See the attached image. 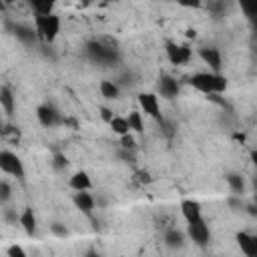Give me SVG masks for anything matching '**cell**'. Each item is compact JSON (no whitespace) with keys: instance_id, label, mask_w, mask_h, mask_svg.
<instances>
[{"instance_id":"34","label":"cell","mask_w":257,"mask_h":257,"mask_svg":"<svg viewBox=\"0 0 257 257\" xmlns=\"http://www.w3.org/2000/svg\"><path fill=\"white\" fill-rule=\"evenodd\" d=\"M6 253H8V257H26V251L20 245H10L6 249Z\"/></svg>"},{"instance_id":"15","label":"cell","mask_w":257,"mask_h":257,"mask_svg":"<svg viewBox=\"0 0 257 257\" xmlns=\"http://www.w3.org/2000/svg\"><path fill=\"white\" fill-rule=\"evenodd\" d=\"M0 106H2V110H4V114H6L8 118L14 116V110H16V96H14L12 88L6 86V84L0 88Z\"/></svg>"},{"instance_id":"14","label":"cell","mask_w":257,"mask_h":257,"mask_svg":"<svg viewBox=\"0 0 257 257\" xmlns=\"http://www.w3.org/2000/svg\"><path fill=\"white\" fill-rule=\"evenodd\" d=\"M72 203L76 209H80V213H84L86 217H92V211H94V197L86 191H76L74 197H72Z\"/></svg>"},{"instance_id":"40","label":"cell","mask_w":257,"mask_h":257,"mask_svg":"<svg viewBox=\"0 0 257 257\" xmlns=\"http://www.w3.org/2000/svg\"><path fill=\"white\" fill-rule=\"evenodd\" d=\"M251 187H253V193H257V175L251 179Z\"/></svg>"},{"instance_id":"1","label":"cell","mask_w":257,"mask_h":257,"mask_svg":"<svg viewBox=\"0 0 257 257\" xmlns=\"http://www.w3.org/2000/svg\"><path fill=\"white\" fill-rule=\"evenodd\" d=\"M187 82L197 88L199 92H203L205 96L207 94H213V92H219L223 94L227 90V78L221 74V72H195L187 78Z\"/></svg>"},{"instance_id":"39","label":"cell","mask_w":257,"mask_h":257,"mask_svg":"<svg viewBox=\"0 0 257 257\" xmlns=\"http://www.w3.org/2000/svg\"><path fill=\"white\" fill-rule=\"evenodd\" d=\"M249 157H251V163L257 167V149H253V151L249 153Z\"/></svg>"},{"instance_id":"43","label":"cell","mask_w":257,"mask_h":257,"mask_svg":"<svg viewBox=\"0 0 257 257\" xmlns=\"http://www.w3.org/2000/svg\"><path fill=\"white\" fill-rule=\"evenodd\" d=\"M253 203H257V193H253Z\"/></svg>"},{"instance_id":"5","label":"cell","mask_w":257,"mask_h":257,"mask_svg":"<svg viewBox=\"0 0 257 257\" xmlns=\"http://www.w3.org/2000/svg\"><path fill=\"white\" fill-rule=\"evenodd\" d=\"M165 52H167L169 62L175 64V66L187 64V62L191 60V56H193V50H191L187 44H177V42H173V40H167V42H165Z\"/></svg>"},{"instance_id":"12","label":"cell","mask_w":257,"mask_h":257,"mask_svg":"<svg viewBox=\"0 0 257 257\" xmlns=\"http://www.w3.org/2000/svg\"><path fill=\"white\" fill-rule=\"evenodd\" d=\"M181 215L187 223H195L203 219V211H201V203L193 201V199H183L181 201Z\"/></svg>"},{"instance_id":"44","label":"cell","mask_w":257,"mask_h":257,"mask_svg":"<svg viewBox=\"0 0 257 257\" xmlns=\"http://www.w3.org/2000/svg\"><path fill=\"white\" fill-rule=\"evenodd\" d=\"M104 2H116V0H104Z\"/></svg>"},{"instance_id":"11","label":"cell","mask_w":257,"mask_h":257,"mask_svg":"<svg viewBox=\"0 0 257 257\" xmlns=\"http://www.w3.org/2000/svg\"><path fill=\"white\" fill-rule=\"evenodd\" d=\"M235 241L239 245V249L247 255V257H257V235L247 233V231H239L235 235Z\"/></svg>"},{"instance_id":"31","label":"cell","mask_w":257,"mask_h":257,"mask_svg":"<svg viewBox=\"0 0 257 257\" xmlns=\"http://www.w3.org/2000/svg\"><path fill=\"white\" fill-rule=\"evenodd\" d=\"M227 205H229L231 209H235V211H237V209H245V205H243V201H241V195H235V193H233V197L227 199Z\"/></svg>"},{"instance_id":"16","label":"cell","mask_w":257,"mask_h":257,"mask_svg":"<svg viewBox=\"0 0 257 257\" xmlns=\"http://www.w3.org/2000/svg\"><path fill=\"white\" fill-rule=\"evenodd\" d=\"M163 241H165V245H167L169 249H183L185 243H187V237H185V233H183L181 229L171 227V229L165 233Z\"/></svg>"},{"instance_id":"29","label":"cell","mask_w":257,"mask_h":257,"mask_svg":"<svg viewBox=\"0 0 257 257\" xmlns=\"http://www.w3.org/2000/svg\"><path fill=\"white\" fill-rule=\"evenodd\" d=\"M120 147H122V149H131V151H135V149H137V141H135V137H133L131 133L122 135V137H120Z\"/></svg>"},{"instance_id":"8","label":"cell","mask_w":257,"mask_h":257,"mask_svg":"<svg viewBox=\"0 0 257 257\" xmlns=\"http://www.w3.org/2000/svg\"><path fill=\"white\" fill-rule=\"evenodd\" d=\"M187 237H189L195 245L207 247L209 241H211V229H209V225L205 223V219L195 221V223H187Z\"/></svg>"},{"instance_id":"10","label":"cell","mask_w":257,"mask_h":257,"mask_svg":"<svg viewBox=\"0 0 257 257\" xmlns=\"http://www.w3.org/2000/svg\"><path fill=\"white\" fill-rule=\"evenodd\" d=\"M199 58H201L213 72H221V68H223V58H221L219 48H215V46H203V48H199Z\"/></svg>"},{"instance_id":"7","label":"cell","mask_w":257,"mask_h":257,"mask_svg":"<svg viewBox=\"0 0 257 257\" xmlns=\"http://www.w3.org/2000/svg\"><path fill=\"white\" fill-rule=\"evenodd\" d=\"M137 100H139V106H141V110L147 114V116H151L153 120H163L165 116H163V112H161V104H159V96L155 94V92H141L139 96H137Z\"/></svg>"},{"instance_id":"21","label":"cell","mask_w":257,"mask_h":257,"mask_svg":"<svg viewBox=\"0 0 257 257\" xmlns=\"http://www.w3.org/2000/svg\"><path fill=\"white\" fill-rule=\"evenodd\" d=\"M247 20L257 28V0H237Z\"/></svg>"},{"instance_id":"4","label":"cell","mask_w":257,"mask_h":257,"mask_svg":"<svg viewBox=\"0 0 257 257\" xmlns=\"http://www.w3.org/2000/svg\"><path fill=\"white\" fill-rule=\"evenodd\" d=\"M0 169H2V173L16 177L18 181H24L26 171H24V165H22V161H20V157H18L16 153H12V151H2V153H0Z\"/></svg>"},{"instance_id":"19","label":"cell","mask_w":257,"mask_h":257,"mask_svg":"<svg viewBox=\"0 0 257 257\" xmlns=\"http://www.w3.org/2000/svg\"><path fill=\"white\" fill-rule=\"evenodd\" d=\"M98 90H100V94H102L106 100H116V98L120 96V86L116 84V80L102 78L100 84H98Z\"/></svg>"},{"instance_id":"6","label":"cell","mask_w":257,"mask_h":257,"mask_svg":"<svg viewBox=\"0 0 257 257\" xmlns=\"http://www.w3.org/2000/svg\"><path fill=\"white\" fill-rule=\"evenodd\" d=\"M36 116H38V122L46 128H52V126H58V124H64V116L60 114V110L50 104V102H44L36 108Z\"/></svg>"},{"instance_id":"24","label":"cell","mask_w":257,"mask_h":257,"mask_svg":"<svg viewBox=\"0 0 257 257\" xmlns=\"http://www.w3.org/2000/svg\"><path fill=\"white\" fill-rule=\"evenodd\" d=\"M126 118H128V126H131V133H137V135H141V133L145 131V122H143V114H141L139 110H131Z\"/></svg>"},{"instance_id":"17","label":"cell","mask_w":257,"mask_h":257,"mask_svg":"<svg viewBox=\"0 0 257 257\" xmlns=\"http://www.w3.org/2000/svg\"><path fill=\"white\" fill-rule=\"evenodd\" d=\"M68 185H70L72 191H90V189H92V181H90L88 173H84V171L74 173V175L70 177Z\"/></svg>"},{"instance_id":"3","label":"cell","mask_w":257,"mask_h":257,"mask_svg":"<svg viewBox=\"0 0 257 257\" xmlns=\"http://www.w3.org/2000/svg\"><path fill=\"white\" fill-rule=\"evenodd\" d=\"M34 28L42 42L52 44L60 32V18L54 12L52 14H34Z\"/></svg>"},{"instance_id":"2","label":"cell","mask_w":257,"mask_h":257,"mask_svg":"<svg viewBox=\"0 0 257 257\" xmlns=\"http://www.w3.org/2000/svg\"><path fill=\"white\" fill-rule=\"evenodd\" d=\"M84 50L92 62L102 64V66H112L120 60L118 48H114L112 44H106L104 40H88L84 44Z\"/></svg>"},{"instance_id":"41","label":"cell","mask_w":257,"mask_h":257,"mask_svg":"<svg viewBox=\"0 0 257 257\" xmlns=\"http://www.w3.org/2000/svg\"><path fill=\"white\" fill-rule=\"evenodd\" d=\"M195 36H197V32H195L193 28H189V30H187V38H195Z\"/></svg>"},{"instance_id":"35","label":"cell","mask_w":257,"mask_h":257,"mask_svg":"<svg viewBox=\"0 0 257 257\" xmlns=\"http://www.w3.org/2000/svg\"><path fill=\"white\" fill-rule=\"evenodd\" d=\"M177 2L183 8H201L203 6V0H177Z\"/></svg>"},{"instance_id":"18","label":"cell","mask_w":257,"mask_h":257,"mask_svg":"<svg viewBox=\"0 0 257 257\" xmlns=\"http://www.w3.org/2000/svg\"><path fill=\"white\" fill-rule=\"evenodd\" d=\"M18 223L22 225V229H24L26 235H30V237L36 235V215H34V211H32L30 207H26V209L20 213V221H18Z\"/></svg>"},{"instance_id":"23","label":"cell","mask_w":257,"mask_h":257,"mask_svg":"<svg viewBox=\"0 0 257 257\" xmlns=\"http://www.w3.org/2000/svg\"><path fill=\"white\" fill-rule=\"evenodd\" d=\"M108 126L112 128V133L114 135H118V137H122V135H126V133H131V126H128V118L126 116H112V120L108 122Z\"/></svg>"},{"instance_id":"28","label":"cell","mask_w":257,"mask_h":257,"mask_svg":"<svg viewBox=\"0 0 257 257\" xmlns=\"http://www.w3.org/2000/svg\"><path fill=\"white\" fill-rule=\"evenodd\" d=\"M10 195H12V187L8 185V181H0V203L6 205L10 201Z\"/></svg>"},{"instance_id":"37","label":"cell","mask_w":257,"mask_h":257,"mask_svg":"<svg viewBox=\"0 0 257 257\" xmlns=\"http://www.w3.org/2000/svg\"><path fill=\"white\" fill-rule=\"evenodd\" d=\"M100 116H102V120L110 122L114 114H112V110H110V108H106V106H100Z\"/></svg>"},{"instance_id":"27","label":"cell","mask_w":257,"mask_h":257,"mask_svg":"<svg viewBox=\"0 0 257 257\" xmlns=\"http://www.w3.org/2000/svg\"><path fill=\"white\" fill-rule=\"evenodd\" d=\"M159 126H161V133H163L167 139H173V137H175V133H177L175 122H171V120H167V118L159 120Z\"/></svg>"},{"instance_id":"38","label":"cell","mask_w":257,"mask_h":257,"mask_svg":"<svg viewBox=\"0 0 257 257\" xmlns=\"http://www.w3.org/2000/svg\"><path fill=\"white\" fill-rule=\"evenodd\" d=\"M245 211H247L251 217H257V203H249V205H245Z\"/></svg>"},{"instance_id":"20","label":"cell","mask_w":257,"mask_h":257,"mask_svg":"<svg viewBox=\"0 0 257 257\" xmlns=\"http://www.w3.org/2000/svg\"><path fill=\"white\" fill-rule=\"evenodd\" d=\"M34 14H52L58 0H26Z\"/></svg>"},{"instance_id":"42","label":"cell","mask_w":257,"mask_h":257,"mask_svg":"<svg viewBox=\"0 0 257 257\" xmlns=\"http://www.w3.org/2000/svg\"><path fill=\"white\" fill-rule=\"evenodd\" d=\"M80 2H82V6H88V4L92 2V0H80Z\"/></svg>"},{"instance_id":"13","label":"cell","mask_w":257,"mask_h":257,"mask_svg":"<svg viewBox=\"0 0 257 257\" xmlns=\"http://www.w3.org/2000/svg\"><path fill=\"white\" fill-rule=\"evenodd\" d=\"M12 34L22 42V44H34L36 38H38V32L36 28H32L30 24H22V22H14L12 24Z\"/></svg>"},{"instance_id":"36","label":"cell","mask_w":257,"mask_h":257,"mask_svg":"<svg viewBox=\"0 0 257 257\" xmlns=\"http://www.w3.org/2000/svg\"><path fill=\"white\" fill-rule=\"evenodd\" d=\"M118 157H120V159H124V163H135V155H133V151H131V149H120Z\"/></svg>"},{"instance_id":"33","label":"cell","mask_w":257,"mask_h":257,"mask_svg":"<svg viewBox=\"0 0 257 257\" xmlns=\"http://www.w3.org/2000/svg\"><path fill=\"white\" fill-rule=\"evenodd\" d=\"M4 221L6 223H16V221H20V215L16 213V209H4Z\"/></svg>"},{"instance_id":"25","label":"cell","mask_w":257,"mask_h":257,"mask_svg":"<svg viewBox=\"0 0 257 257\" xmlns=\"http://www.w3.org/2000/svg\"><path fill=\"white\" fill-rule=\"evenodd\" d=\"M207 10L213 14V18H223L227 12V4H225V0H209Z\"/></svg>"},{"instance_id":"9","label":"cell","mask_w":257,"mask_h":257,"mask_svg":"<svg viewBox=\"0 0 257 257\" xmlns=\"http://www.w3.org/2000/svg\"><path fill=\"white\" fill-rule=\"evenodd\" d=\"M157 90H159V94H161L163 98L173 100V98L179 96L181 84H179V80H177L175 76H171V74H161L159 80H157Z\"/></svg>"},{"instance_id":"32","label":"cell","mask_w":257,"mask_h":257,"mask_svg":"<svg viewBox=\"0 0 257 257\" xmlns=\"http://www.w3.org/2000/svg\"><path fill=\"white\" fill-rule=\"evenodd\" d=\"M116 84L122 88V86H131V84H135V80H133V72H124L122 76H118L116 78Z\"/></svg>"},{"instance_id":"26","label":"cell","mask_w":257,"mask_h":257,"mask_svg":"<svg viewBox=\"0 0 257 257\" xmlns=\"http://www.w3.org/2000/svg\"><path fill=\"white\" fill-rule=\"evenodd\" d=\"M52 167H54V171L62 173V171L68 167V159H66V155H64V153H54V157H52Z\"/></svg>"},{"instance_id":"22","label":"cell","mask_w":257,"mask_h":257,"mask_svg":"<svg viewBox=\"0 0 257 257\" xmlns=\"http://www.w3.org/2000/svg\"><path fill=\"white\" fill-rule=\"evenodd\" d=\"M225 179H227L231 191H233L235 195H241V197H243V193H245V179H243L239 173H227Z\"/></svg>"},{"instance_id":"30","label":"cell","mask_w":257,"mask_h":257,"mask_svg":"<svg viewBox=\"0 0 257 257\" xmlns=\"http://www.w3.org/2000/svg\"><path fill=\"white\" fill-rule=\"evenodd\" d=\"M50 231H52L56 237H62V239L68 237V229H66L62 223H52V225H50Z\"/></svg>"}]
</instances>
